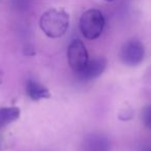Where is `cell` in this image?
<instances>
[{"label":"cell","instance_id":"12","mask_svg":"<svg viewBox=\"0 0 151 151\" xmlns=\"http://www.w3.org/2000/svg\"><path fill=\"white\" fill-rule=\"evenodd\" d=\"M2 78H3V73H2V70L0 69V84L2 83Z\"/></svg>","mask_w":151,"mask_h":151},{"label":"cell","instance_id":"5","mask_svg":"<svg viewBox=\"0 0 151 151\" xmlns=\"http://www.w3.org/2000/svg\"><path fill=\"white\" fill-rule=\"evenodd\" d=\"M106 67H107V60L103 57H96L92 60H89L84 68L77 73V76L82 81L94 80L105 71Z\"/></svg>","mask_w":151,"mask_h":151},{"label":"cell","instance_id":"10","mask_svg":"<svg viewBox=\"0 0 151 151\" xmlns=\"http://www.w3.org/2000/svg\"><path fill=\"white\" fill-rule=\"evenodd\" d=\"M142 120L145 126L151 129V105H148L142 111Z\"/></svg>","mask_w":151,"mask_h":151},{"label":"cell","instance_id":"8","mask_svg":"<svg viewBox=\"0 0 151 151\" xmlns=\"http://www.w3.org/2000/svg\"><path fill=\"white\" fill-rule=\"evenodd\" d=\"M21 115V111L18 107L0 108V128L5 127L9 124L18 120Z\"/></svg>","mask_w":151,"mask_h":151},{"label":"cell","instance_id":"3","mask_svg":"<svg viewBox=\"0 0 151 151\" xmlns=\"http://www.w3.org/2000/svg\"><path fill=\"white\" fill-rule=\"evenodd\" d=\"M145 57V48L142 42L137 38H130L123 44L120 50V59L122 63L128 66H137L143 62Z\"/></svg>","mask_w":151,"mask_h":151},{"label":"cell","instance_id":"11","mask_svg":"<svg viewBox=\"0 0 151 151\" xmlns=\"http://www.w3.org/2000/svg\"><path fill=\"white\" fill-rule=\"evenodd\" d=\"M142 151H151V146H147L142 149Z\"/></svg>","mask_w":151,"mask_h":151},{"label":"cell","instance_id":"13","mask_svg":"<svg viewBox=\"0 0 151 151\" xmlns=\"http://www.w3.org/2000/svg\"><path fill=\"white\" fill-rule=\"evenodd\" d=\"M105 1H107V2H113V1H115V0H105Z\"/></svg>","mask_w":151,"mask_h":151},{"label":"cell","instance_id":"14","mask_svg":"<svg viewBox=\"0 0 151 151\" xmlns=\"http://www.w3.org/2000/svg\"><path fill=\"white\" fill-rule=\"evenodd\" d=\"M0 144H1V139H0Z\"/></svg>","mask_w":151,"mask_h":151},{"label":"cell","instance_id":"7","mask_svg":"<svg viewBox=\"0 0 151 151\" xmlns=\"http://www.w3.org/2000/svg\"><path fill=\"white\" fill-rule=\"evenodd\" d=\"M26 93L30 99L34 101L47 99L51 97V92L46 86L40 84L34 79H28L26 82Z\"/></svg>","mask_w":151,"mask_h":151},{"label":"cell","instance_id":"1","mask_svg":"<svg viewBox=\"0 0 151 151\" xmlns=\"http://www.w3.org/2000/svg\"><path fill=\"white\" fill-rule=\"evenodd\" d=\"M42 31L50 38H59L69 27V15L63 9H50L40 19Z\"/></svg>","mask_w":151,"mask_h":151},{"label":"cell","instance_id":"9","mask_svg":"<svg viewBox=\"0 0 151 151\" xmlns=\"http://www.w3.org/2000/svg\"><path fill=\"white\" fill-rule=\"evenodd\" d=\"M36 0H9L12 9L17 12H26L34 4Z\"/></svg>","mask_w":151,"mask_h":151},{"label":"cell","instance_id":"2","mask_svg":"<svg viewBox=\"0 0 151 151\" xmlns=\"http://www.w3.org/2000/svg\"><path fill=\"white\" fill-rule=\"evenodd\" d=\"M105 17L99 9H91L84 12L80 18L79 27L85 38L93 40L101 35L105 28Z\"/></svg>","mask_w":151,"mask_h":151},{"label":"cell","instance_id":"4","mask_svg":"<svg viewBox=\"0 0 151 151\" xmlns=\"http://www.w3.org/2000/svg\"><path fill=\"white\" fill-rule=\"evenodd\" d=\"M67 60L68 64L76 73H78L88 63L89 56L87 49L82 40H73L67 49Z\"/></svg>","mask_w":151,"mask_h":151},{"label":"cell","instance_id":"6","mask_svg":"<svg viewBox=\"0 0 151 151\" xmlns=\"http://www.w3.org/2000/svg\"><path fill=\"white\" fill-rule=\"evenodd\" d=\"M83 151H111V143L105 134L92 132L85 137Z\"/></svg>","mask_w":151,"mask_h":151}]
</instances>
